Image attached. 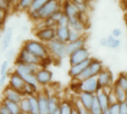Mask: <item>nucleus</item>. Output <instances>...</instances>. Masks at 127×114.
Here are the masks:
<instances>
[{
  "mask_svg": "<svg viewBox=\"0 0 127 114\" xmlns=\"http://www.w3.org/2000/svg\"><path fill=\"white\" fill-rule=\"evenodd\" d=\"M40 68L42 67L37 65L14 63L13 71L17 73L26 84L33 86H39L35 74Z\"/></svg>",
  "mask_w": 127,
  "mask_h": 114,
  "instance_id": "1",
  "label": "nucleus"
},
{
  "mask_svg": "<svg viewBox=\"0 0 127 114\" xmlns=\"http://www.w3.org/2000/svg\"><path fill=\"white\" fill-rule=\"evenodd\" d=\"M22 47L42 61V68H43V64L45 61L52 59L50 56L46 44L39 40H35V39L26 40L24 42Z\"/></svg>",
  "mask_w": 127,
  "mask_h": 114,
  "instance_id": "2",
  "label": "nucleus"
},
{
  "mask_svg": "<svg viewBox=\"0 0 127 114\" xmlns=\"http://www.w3.org/2000/svg\"><path fill=\"white\" fill-rule=\"evenodd\" d=\"M61 0H49L41 9L36 12L30 13L29 16L33 21L39 22L51 16L56 11L62 9Z\"/></svg>",
  "mask_w": 127,
  "mask_h": 114,
  "instance_id": "3",
  "label": "nucleus"
},
{
  "mask_svg": "<svg viewBox=\"0 0 127 114\" xmlns=\"http://www.w3.org/2000/svg\"><path fill=\"white\" fill-rule=\"evenodd\" d=\"M66 44L57 38L46 44L51 57L57 61H60L68 56Z\"/></svg>",
  "mask_w": 127,
  "mask_h": 114,
  "instance_id": "4",
  "label": "nucleus"
},
{
  "mask_svg": "<svg viewBox=\"0 0 127 114\" xmlns=\"http://www.w3.org/2000/svg\"><path fill=\"white\" fill-rule=\"evenodd\" d=\"M103 69H104V66L103 62L97 59L92 58L89 66L76 79L81 82L89 78L97 77Z\"/></svg>",
  "mask_w": 127,
  "mask_h": 114,
  "instance_id": "5",
  "label": "nucleus"
},
{
  "mask_svg": "<svg viewBox=\"0 0 127 114\" xmlns=\"http://www.w3.org/2000/svg\"><path fill=\"white\" fill-rule=\"evenodd\" d=\"M74 80H75V82H74V85L75 87V91L77 94L80 92H86L96 94L99 91L98 84L96 77L89 78L81 82L77 79Z\"/></svg>",
  "mask_w": 127,
  "mask_h": 114,
  "instance_id": "6",
  "label": "nucleus"
},
{
  "mask_svg": "<svg viewBox=\"0 0 127 114\" xmlns=\"http://www.w3.org/2000/svg\"><path fill=\"white\" fill-rule=\"evenodd\" d=\"M96 78H97V81L98 84L99 91L111 90L115 82V76L112 70L105 68Z\"/></svg>",
  "mask_w": 127,
  "mask_h": 114,
  "instance_id": "7",
  "label": "nucleus"
},
{
  "mask_svg": "<svg viewBox=\"0 0 127 114\" xmlns=\"http://www.w3.org/2000/svg\"><path fill=\"white\" fill-rule=\"evenodd\" d=\"M14 63H24V64H33L37 65L42 68V61L33 53L28 51L23 47H21L19 51L17 53Z\"/></svg>",
  "mask_w": 127,
  "mask_h": 114,
  "instance_id": "8",
  "label": "nucleus"
},
{
  "mask_svg": "<svg viewBox=\"0 0 127 114\" xmlns=\"http://www.w3.org/2000/svg\"><path fill=\"white\" fill-rule=\"evenodd\" d=\"M35 76L38 85L46 87L52 82L54 73L46 68H40L36 73Z\"/></svg>",
  "mask_w": 127,
  "mask_h": 114,
  "instance_id": "9",
  "label": "nucleus"
},
{
  "mask_svg": "<svg viewBox=\"0 0 127 114\" xmlns=\"http://www.w3.org/2000/svg\"><path fill=\"white\" fill-rule=\"evenodd\" d=\"M89 58H91L90 52L86 47H84L70 54L68 56V62L70 66H72L82 62H84Z\"/></svg>",
  "mask_w": 127,
  "mask_h": 114,
  "instance_id": "10",
  "label": "nucleus"
},
{
  "mask_svg": "<svg viewBox=\"0 0 127 114\" xmlns=\"http://www.w3.org/2000/svg\"><path fill=\"white\" fill-rule=\"evenodd\" d=\"M34 36L37 40L47 44L56 39V27H45L34 32Z\"/></svg>",
  "mask_w": 127,
  "mask_h": 114,
  "instance_id": "11",
  "label": "nucleus"
},
{
  "mask_svg": "<svg viewBox=\"0 0 127 114\" xmlns=\"http://www.w3.org/2000/svg\"><path fill=\"white\" fill-rule=\"evenodd\" d=\"M25 85L26 83L25 82V81L13 70L12 71V73H9L7 86L22 93Z\"/></svg>",
  "mask_w": 127,
  "mask_h": 114,
  "instance_id": "12",
  "label": "nucleus"
},
{
  "mask_svg": "<svg viewBox=\"0 0 127 114\" xmlns=\"http://www.w3.org/2000/svg\"><path fill=\"white\" fill-rule=\"evenodd\" d=\"M1 96H2V99L10 101V102H16L18 104L20 102L22 99L24 97L22 93H21L20 92L10 88L7 85L4 88Z\"/></svg>",
  "mask_w": 127,
  "mask_h": 114,
  "instance_id": "13",
  "label": "nucleus"
},
{
  "mask_svg": "<svg viewBox=\"0 0 127 114\" xmlns=\"http://www.w3.org/2000/svg\"><path fill=\"white\" fill-rule=\"evenodd\" d=\"M92 59V57L86 59L84 62H82L80 63H78L77 65L70 66V68L68 71V76L72 79H77V77L84 71V70L89 66V65L90 64L91 61Z\"/></svg>",
  "mask_w": 127,
  "mask_h": 114,
  "instance_id": "14",
  "label": "nucleus"
},
{
  "mask_svg": "<svg viewBox=\"0 0 127 114\" xmlns=\"http://www.w3.org/2000/svg\"><path fill=\"white\" fill-rule=\"evenodd\" d=\"M48 95L46 91H39L36 93L39 114H50L48 108Z\"/></svg>",
  "mask_w": 127,
  "mask_h": 114,
  "instance_id": "15",
  "label": "nucleus"
},
{
  "mask_svg": "<svg viewBox=\"0 0 127 114\" xmlns=\"http://www.w3.org/2000/svg\"><path fill=\"white\" fill-rule=\"evenodd\" d=\"M77 99L84 108L89 110L95 101V94L86 92H80L77 94Z\"/></svg>",
  "mask_w": 127,
  "mask_h": 114,
  "instance_id": "16",
  "label": "nucleus"
},
{
  "mask_svg": "<svg viewBox=\"0 0 127 114\" xmlns=\"http://www.w3.org/2000/svg\"><path fill=\"white\" fill-rule=\"evenodd\" d=\"M62 10L69 19L77 17L80 13L70 0H65L62 3Z\"/></svg>",
  "mask_w": 127,
  "mask_h": 114,
  "instance_id": "17",
  "label": "nucleus"
},
{
  "mask_svg": "<svg viewBox=\"0 0 127 114\" xmlns=\"http://www.w3.org/2000/svg\"><path fill=\"white\" fill-rule=\"evenodd\" d=\"M13 31L11 27H7L3 33L1 41V50L2 52H6L12 42Z\"/></svg>",
  "mask_w": 127,
  "mask_h": 114,
  "instance_id": "18",
  "label": "nucleus"
},
{
  "mask_svg": "<svg viewBox=\"0 0 127 114\" xmlns=\"http://www.w3.org/2000/svg\"><path fill=\"white\" fill-rule=\"evenodd\" d=\"M111 91V90H110ZM108 92L105 90H100L95 94L96 101L101 108V109L103 111L108 110L109 108V102L108 99Z\"/></svg>",
  "mask_w": 127,
  "mask_h": 114,
  "instance_id": "19",
  "label": "nucleus"
},
{
  "mask_svg": "<svg viewBox=\"0 0 127 114\" xmlns=\"http://www.w3.org/2000/svg\"><path fill=\"white\" fill-rule=\"evenodd\" d=\"M86 37L85 35L77 41L68 42L66 44V50H67L68 56L72 53H74V51L86 47Z\"/></svg>",
  "mask_w": 127,
  "mask_h": 114,
  "instance_id": "20",
  "label": "nucleus"
},
{
  "mask_svg": "<svg viewBox=\"0 0 127 114\" xmlns=\"http://www.w3.org/2000/svg\"><path fill=\"white\" fill-rule=\"evenodd\" d=\"M112 91L118 103L120 104V103H123L126 102V99L127 98V93L124 90L118 87L117 85L114 84V85L112 88Z\"/></svg>",
  "mask_w": 127,
  "mask_h": 114,
  "instance_id": "21",
  "label": "nucleus"
},
{
  "mask_svg": "<svg viewBox=\"0 0 127 114\" xmlns=\"http://www.w3.org/2000/svg\"><path fill=\"white\" fill-rule=\"evenodd\" d=\"M74 108V106L72 100H69V99L61 100L59 108L60 114H72Z\"/></svg>",
  "mask_w": 127,
  "mask_h": 114,
  "instance_id": "22",
  "label": "nucleus"
},
{
  "mask_svg": "<svg viewBox=\"0 0 127 114\" xmlns=\"http://www.w3.org/2000/svg\"><path fill=\"white\" fill-rule=\"evenodd\" d=\"M70 28L68 27H56V38L65 43H68V34Z\"/></svg>",
  "mask_w": 127,
  "mask_h": 114,
  "instance_id": "23",
  "label": "nucleus"
},
{
  "mask_svg": "<svg viewBox=\"0 0 127 114\" xmlns=\"http://www.w3.org/2000/svg\"><path fill=\"white\" fill-rule=\"evenodd\" d=\"M61 99L54 94H49L48 95V108L50 114L56 111L59 109L60 105Z\"/></svg>",
  "mask_w": 127,
  "mask_h": 114,
  "instance_id": "24",
  "label": "nucleus"
},
{
  "mask_svg": "<svg viewBox=\"0 0 127 114\" xmlns=\"http://www.w3.org/2000/svg\"><path fill=\"white\" fill-rule=\"evenodd\" d=\"M30 105V114H39V104L36 95L28 96Z\"/></svg>",
  "mask_w": 127,
  "mask_h": 114,
  "instance_id": "25",
  "label": "nucleus"
},
{
  "mask_svg": "<svg viewBox=\"0 0 127 114\" xmlns=\"http://www.w3.org/2000/svg\"><path fill=\"white\" fill-rule=\"evenodd\" d=\"M115 84L117 85L118 87H120L121 88H122L123 90H124L127 93V73H124V72H122L121 73L115 82Z\"/></svg>",
  "mask_w": 127,
  "mask_h": 114,
  "instance_id": "26",
  "label": "nucleus"
},
{
  "mask_svg": "<svg viewBox=\"0 0 127 114\" xmlns=\"http://www.w3.org/2000/svg\"><path fill=\"white\" fill-rule=\"evenodd\" d=\"M1 102L5 105V106L7 108V109L9 110V111L10 112L11 114H19L21 113L19 105L18 103L7 101L4 99H1Z\"/></svg>",
  "mask_w": 127,
  "mask_h": 114,
  "instance_id": "27",
  "label": "nucleus"
},
{
  "mask_svg": "<svg viewBox=\"0 0 127 114\" xmlns=\"http://www.w3.org/2000/svg\"><path fill=\"white\" fill-rule=\"evenodd\" d=\"M107 43H108L107 45L108 47L112 50H115V49H118L121 46V42L119 39L115 38L112 35H109L107 37Z\"/></svg>",
  "mask_w": 127,
  "mask_h": 114,
  "instance_id": "28",
  "label": "nucleus"
},
{
  "mask_svg": "<svg viewBox=\"0 0 127 114\" xmlns=\"http://www.w3.org/2000/svg\"><path fill=\"white\" fill-rule=\"evenodd\" d=\"M20 111L22 114H30V105L28 96H24L20 102L19 103Z\"/></svg>",
  "mask_w": 127,
  "mask_h": 114,
  "instance_id": "29",
  "label": "nucleus"
},
{
  "mask_svg": "<svg viewBox=\"0 0 127 114\" xmlns=\"http://www.w3.org/2000/svg\"><path fill=\"white\" fill-rule=\"evenodd\" d=\"M72 4L74 5V7H76V9L77 10V11L80 13H86L87 10H88V3H85V2H82L77 0H70Z\"/></svg>",
  "mask_w": 127,
  "mask_h": 114,
  "instance_id": "30",
  "label": "nucleus"
},
{
  "mask_svg": "<svg viewBox=\"0 0 127 114\" xmlns=\"http://www.w3.org/2000/svg\"><path fill=\"white\" fill-rule=\"evenodd\" d=\"M49 0H33L32 5L31 7V8L29 9V10L28 11V13H33V12H36L37 10H39V9H41Z\"/></svg>",
  "mask_w": 127,
  "mask_h": 114,
  "instance_id": "31",
  "label": "nucleus"
},
{
  "mask_svg": "<svg viewBox=\"0 0 127 114\" xmlns=\"http://www.w3.org/2000/svg\"><path fill=\"white\" fill-rule=\"evenodd\" d=\"M33 1V0H19L16 5L19 10L28 11L32 5Z\"/></svg>",
  "mask_w": 127,
  "mask_h": 114,
  "instance_id": "32",
  "label": "nucleus"
},
{
  "mask_svg": "<svg viewBox=\"0 0 127 114\" xmlns=\"http://www.w3.org/2000/svg\"><path fill=\"white\" fill-rule=\"evenodd\" d=\"M73 101V103H74V108L76 109L77 112L78 114H91V112L89 109L84 108L81 104L80 102L78 101V99L76 98L75 100H72Z\"/></svg>",
  "mask_w": 127,
  "mask_h": 114,
  "instance_id": "33",
  "label": "nucleus"
},
{
  "mask_svg": "<svg viewBox=\"0 0 127 114\" xmlns=\"http://www.w3.org/2000/svg\"><path fill=\"white\" fill-rule=\"evenodd\" d=\"M84 36V33L77 32L76 30H74L72 29H70L69 30V34H68V42H74L77 41L78 39H80V38H82Z\"/></svg>",
  "mask_w": 127,
  "mask_h": 114,
  "instance_id": "34",
  "label": "nucleus"
},
{
  "mask_svg": "<svg viewBox=\"0 0 127 114\" xmlns=\"http://www.w3.org/2000/svg\"><path fill=\"white\" fill-rule=\"evenodd\" d=\"M16 56H17V53H16V50L14 48L8 49L5 53V60L10 62L16 59Z\"/></svg>",
  "mask_w": 127,
  "mask_h": 114,
  "instance_id": "35",
  "label": "nucleus"
},
{
  "mask_svg": "<svg viewBox=\"0 0 127 114\" xmlns=\"http://www.w3.org/2000/svg\"><path fill=\"white\" fill-rule=\"evenodd\" d=\"M10 62L7 60H4L0 65V76L6 73H9Z\"/></svg>",
  "mask_w": 127,
  "mask_h": 114,
  "instance_id": "36",
  "label": "nucleus"
},
{
  "mask_svg": "<svg viewBox=\"0 0 127 114\" xmlns=\"http://www.w3.org/2000/svg\"><path fill=\"white\" fill-rule=\"evenodd\" d=\"M58 27H69V19L63 13L57 22Z\"/></svg>",
  "mask_w": 127,
  "mask_h": 114,
  "instance_id": "37",
  "label": "nucleus"
},
{
  "mask_svg": "<svg viewBox=\"0 0 127 114\" xmlns=\"http://www.w3.org/2000/svg\"><path fill=\"white\" fill-rule=\"evenodd\" d=\"M89 111L91 112V114H102V113H103V110L101 109V108L100 107V105L97 102L96 98H95V101L94 102L93 105L90 108Z\"/></svg>",
  "mask_w": 127,
  "mask_h": 114,
  "instance_id": "38",
  "label": "nucleus"
},
{
  "mask_svg": "<svg viewBox=\"0 0 127 114\" xmlns=\"http://www.w3.org/2000/svg\"><path fill=\"white\" fill-rule=\"evenodd\" d=\"M11 4L12 3H10L8 0H0V10L7 12Z\"/></svg>",
  "mask_w": 127,
  "mask_h": 114,
  "instance_id": "39",
  "label": "nucleus"
},
{
  "mask_svg": "<svg viewBox=\"0 0 127 114\" xmlns=\"http://www.w3.org/2000/svg\"><path fill=\"white\" fill-rule=\"evenodd\" d=\"M109 111L110 114H120L119 110V103H115L113 105H111L109 108Z\"/></svg>",
  "mask_w": 127,
  "mask_h": 114,
  "instance_id": "40",
  "label": "nucleus"
},
{
  "mask_svg": "<svg viewBox=\"0 0 127 114\" xmlns=\"http://www.w3.org/2000/svg\"><path fill=\"white\" fill-rule=\"evenodd\" d=\"M63 14V10L61 9V10H59L56 11V12H55L54 13H53V14L51 15V16L49 17V18H51L54 22H56V23L57 24L58 20L60 19V18L62 16Z\"/></svg>",
  "mask_w": 127,
  "mask_h": 114,
  "instance_id": "41",
  "label": "nucleus"
},
{
  "mask_svg": "<svg viewBox=\"0 0 127 114\" xmlns=\"http://www.w3.org/2000/svg\"><path fill=\"white\" fill-rule=\"evenodd\" d=\"M8 76H9V73H6L0 76V88L5 86L6 82L8 80Z\"/></svg>",
  "mask_w": 127,
  "mask_h": 114,
  "instance_id": "42",
  "label": "nucleus"
},
{
  "mask_svg": "<svg viewBox=\"0 0 127 114\" xmlns=\"http://www.w3.org/2000/svg\"><path fill=\"white\" fill-rule=\"evenodd\" d=\"M108 99H109V106L111 105H113L115 103H117V101H116V99L112 91V89L110 91L108 92Z\"/></svg>",
  "mask_w": 127,
  "mask_h": 114,
  "instance_id": "43",
  "label": "nucleus"
},
{
  "mask_svg": "<svg viewBox=\"0 0 127 114\" xmlns=\"http://www.w3.org/2000/svg\"><path fill=\"white\" fill-rule=\"evenodd\" d=\"M6 16H7V12L4 10H0V27L4 25Z\"/></svg>",
  "mask_w": 127,
  "mask_h": 114,
  "instance_id": "44",
  "label": "nucleus"
},
{
  "mask_svg": "<svg viewBox=\"0 0 127 114\" xmlns=\"http://www.w3.org/2000/svg\"><path fill=\"white\" fill-rule=\"evenodd\" d=\"M0 114H11L7 108L1 101L0 102Z\"/></svg>",
  "mask_w": 127,
  "mask_h": 114,
  "instance_id": "45",
  "label": "nucleus"
},
{
  "mask_svg": "<svg viewBox=\"0 0 127 114\" xmlns=\"http://www.w3.org/2000/svg\"><path fill=\"white\" fill-rule=\"evenodd\" d=\"M122 33H123V32L120 28H115V29H113V30L112 32V36H113L115 38L119 39V37L122 35Z\"/></svg>",
  "mask_w": 127,
  "mask_h": 114,
  "instance_id": "46",
  "label": "nucleus"
},
{
  "mask_svg": "<svg viewBox=\"0 0 127 114\" xmlns=\"http://www.w3.org/2000/svg\"><path fill=\"white\" fill-rule=\"evenodd\" d=\"M120 114H127V107L125 102L119 104Z\"/></svg>",
  "mask_w": 127,
  "mask_h": 114,
  "instance_id": "47",
  "label": "nucleus"
},
{
  "mask_svg": "<svg viewBox=\"0 0 127 114\" xmlns=\"http://www.w3.org/2000/svg\"><path fill=\"white\" fill-rule=\"evenodd\" d=\"M100 42V45L102 47H107V45H108V43H107V38H106V37L101 38L100 39V42Z\"/></svg>",
  "mask_w": 127,
  "mask_h": 114,
  "instance_id": "48",
  "label": "nucleus"
},
{
  "mask_svg": "<svg viewBox=\"0 0 127 114\" xmlns=\"http://www.w3.org/2000/svg\"><path fill=\"white\" fill-rule=\"evenodd\" d=\"M122 6L127 11V0H122Z\"/></svg>",
  "mask_w": 127,
  "mask_h": 114,
  "instance_id": "49",
  "label": "nucleus"
},
{
  "mask_svg": "<svg viewBox=\"0 0 127 114\" xmlns=\"http://www.w3.org/2000/svg\"><path fill=\"white\" fill-rule=\"evenodd\" d=\"M102 114H110L109 111V109L108 110H106V111H103Z\"/></svg>",
  "mask_w": 127,
  "mask_h": 114,
  "instance_id": "50",
  "label": "nucleus"
},
{
  "mask_svg": "<svg viewBox=\"0 0 127 114\" xmlns=\"http://www.w3.org/2000/svg\"><path fill=\"white\" fill-rule=\"evenodd\" d=\"M60 114V110L58 109V110H57L56 111H54V112H53V113H51V114Z\"/></svg>",
  "mask_w": 127,
  "mask_h": 114,
  "instance_id": "51",
  "label": "nucleus"
},
{
  "mask_svg": "<svg viewBox=\"0 0 127 114\" xmlns=\"http://www.w3.org/2000/svg\"><path fill=\"white\" fill-rule=\"evenodd\" d=\"M77 1H82V2H85V3H88L91 0H77Z\"/></svg>",
  "mask_w": 127,
  "mask_h": 114,
  "instance_id": "52",
  "label": "nucleus"
},
{
  "mask_svg": "<svg viewBox=\"0 0 127 114\" xmlns=\"http://www.w3.org/2000/svg\"><path fill=\"white\" fill-rule=\"evenodd\" d=\"M72 114H77V111H76V109H75V108H74V110H73V112H72Z\"/></svg>",
  "mask_w": 127,
  "mask_h": 114,
  "instance_id": "53",
  "label": "nucleus"
},
{
  "mask_svg": "<svg viewBox=\"0 0 127 114\" xmlns=\"http://www.w3.org/2000/svg\"><path fill=\"white\" fill-rule=\"evenodd\" d=\"M10 3H12L13 4H14V0H8Z\"/></svg>",
  "mask_w": 127,
  "mask_h": 114,
  "instance_id": "54",
  "label": "nucleus"
},
{
  "mask_svg": "<svg viewBox=\"0 0 127 114\" xmlns=\"http://www.w3.org/2000/svg\"><path fill=\"white\" fill-rule=\"evenodd\" d=\"M125 103H126V105H127V99H126V102H125Z\"/></svg>",
  "mask_w": 127,
  "mask_h": 114,
  "instance_id": "55",
  "label": "nucleus"
},
{
  "mask_svg": "<svg viewBox=\"0 0 127 114\" xmlns=\"http://www.w3.org/2000/svg\"><path fill=\"white\" fill-rule=\"evenodd\" d=\"M22 114V113H20V114Z\"/></svg>",
  "mask_w": 127,
  "mask_h": 114,
  "instance_id": "56",
  "label": "nucleus"
},
{
  "mask_svg": "<svg viewBox=\"0 0 127 114\" xmlns=\"http://www.w3.org/2000/svg\"></svg>",
  "mask_w": 127,
  "mask_h": 114,
  "instance_id": "57",
  "label": "nucleus"
},
{
  "mask_svg": "<svg viewBox=\"0 0 127 114\" xmlns=\"http://www.w3.org/2000/svg\"></svg>",
  "mask_w": 127,
  "mask_h": 114,
  "instance_id": "58",
  "label": "nucleus"
}]
</instances>
